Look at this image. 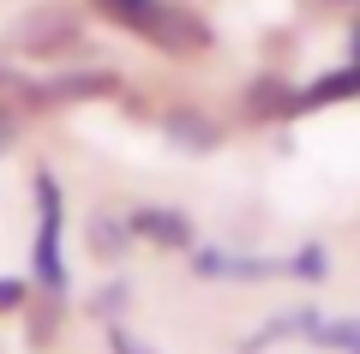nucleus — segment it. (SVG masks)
I'll return each mask as SVG.
<instances>
[{
  "label": "nucleus",
  "instance_id": "f257e3e1",
  "mask_svg": "<svg viewBox=\"0 0 360 354\" xmlns=\"http://www.w3.org/2000/svg\"><path fill=\"white\" fill-rule=\"evenodd\" d=\"M6 49L25 61H84L90 54V25L84 6L72 0H37L6 25Z\"/></svg>",
  "mask_w": 360,
  "mask_h": 354
},
{
  "label": "nucleus",
  "instance_id": "f03ea898",
  "mask_svg": "<svg viewBox=\"0 0 360 354\" xmlns=\"http://www.w3.org/2000/svg\"><path fill=\"white\" fill-rule=\"evenodd\" d=\"M30 198H37V234H30V289L49 294V301H72V270H66L60 234H66V187L37 168L30 175Z\"/></svg>",
  "mask_w": 360,
  "mask_h": 354
},
{
  "label": "nucleus",
  "instance_id": "7ed1b4c3",
  "mask_svg": "<svg viewBox=\"0 0 360 354\" xmlns=\"http://www.w3.org/2000/svg\"><path fill=\"white\" fill-rule=\"evenodd\" d=\"M144 49L168 54V61H198V54L217 49V30H210V18L198 13V6H186V0H162L150 13V25L139 30Z\"/></svg>",
  "mask_w": 360,
  "mask_h": 354
},
{
  "label": "nucleus",
  "instance_id": "20e7f679",
  "mask_svg": "<svg viewBox=\"0 0 360 354\" xmlns=\"http://www.w3.org/2000/svg\"><path fill=\"white\" fill-rule=\"evenodd\" d=\"M186 270L198 282H276V277H288V258L222 246V241H193L186 246Z\"/></svg>",
  "mask_w": 360,
  "mask_h": 354
},
{
  "label": "nucleus",
  "instance_id": "39448f33",
  "mask_svg": "<svg viewBox=\"0 0 360 354\" xmlns=\"http://www.w3.org/2000/svg\"><path fill=\"white\" fill-rule=\"evenodd\" d=\"M156 132L180 156H217L229 144V127H222L217 114H205L198 102H168V108H156Z\"/></svg>",
  "mask_w": 360,
  "mask_h": 354
},
{
  "label": "nucleus",
  "instance_id": "423d86ee",
  "mask_svg": "<svg viewBox=\"0 0 360 354\" xmlns=\"http://www.w3.org/2000/svg\"><path fill=\"white\" fill-rule=\"evenodd\" d=\"M127 222H132V234H139V246H156V253H168V258H186V246L198 241L193 216L174 210V204H132Z\"/></svg>",
  "mask_w": 360,
  "mask_h": 354
},
{
  "label": "nucleus",
  "instance_id": "0eeeda50",
  "mask_svg": "<svg viewBox=\"0 0 360 354\" xmlns=\"http://www.w3.org/2000/svg\"><path fill=\"white\" fill-rule=\"evenodd\" d=\"M49 84V102L54 108H72V102H115V96H127V78L115 72V66H78V61H66L54 78H42Z\"/></svg>",
  "mask_w": 360,
  "mask_h": 354
},
{
  "label": "nucleus",
  "instance_id": "6e6552de",
  "mask_svg": "<svg viewBox=\"0 0 360 354\" xmlns=\"http://www.w3.org/2000/svg\"><path fill=\"white\" fill-rule=\"evenodd\" d=\"M295 90H300V84H288V78H276V72H258L252 84L240 90V120H246V127L295 120Z\"/></svg>",
  "mask_w": 360,
  "mask_h": 354
},
{
  "label": "nucleus",
  "instance_id": "1a4fd4ad",
  "mask_svg": "<svg viewBox=\"0 0 360 354\" xmlns=\"http://www.w3.org/2000/svg\"><path fill=\"white\" fill-rule=\"evenodd\" d=\"M139 246V234H132V222H127V210H90L84 216V253L96 258V265H120V258Z\"/></svg>",
  "mask_w": 360,
  "mask_h": 354
},
{
  "label": "nucleus",
  "instance_id": "9d476101",
  "mask_svg": "<svg viewBox=\"0 0 360 354\" xmlns=\"http://www.w3.org/2000/svg\"><path fill=\"white\" fill-rule=\"evenodd\" d=\"M354 96H360V66L348 61V66H336V72L312 78L307 90H295V120H300V114H319V108H330V102H354Z\"/></svg>",
  "mask_w": 360,
  "mask_h": 354
},
{
  "label": "nucleus",
  "instance_id": "9b49d317",
  "mask_svg": "<svg viewBox=\"0 0 360 354\" xmlns=\"http://www.w3.org/2000/svg\"><path fill=\"white\" fill-rule=\"evenodd\" d=\"M84 6H90V18H103V25H115V30H127V37H139L162 0H84Z\"/></svg>",
  "mask_w": 360,
  "mask_h": 354
},
{
  "label": "nucleus",
  "instance_id": "f8f14e48",
  "mask_svg": "<svg viewBox=\"0 0 360 354\" xmlns=\"http://www.w3.org/2000/svg\"><path fill=\"white\" fill-rule=\"evenodd\" d=\"M18 318H25V336H30V348H54V330H60V318H66V301L30 294V306H25Z\"/></svg>",
  "mask_w": 360,
  "mask_h": 354
},
{
  "label": "nucleus",
  "instance_id": "ddd939ff",
  "mask_svg": "<svg viewBox=\"0 0 360 354\" xmlns=\"http://www.w3.org/2000/svg\"><path fill=\"white\" fill-rule=\"evenodd\" d=\"M288 277L307 282V289L330 282V246H324V241H300L295 253H288Z\"/></svg>",
  "mask_w": 360,
  "mask_h": 354
},
{
  "label": "nucleus",
  "instance_id": "4468645a",
  "mask_svg": "<svg viewBox=\"0 0 360 354\" xmlns=\"http://www.w3.org/2000/svg\"><path fill=\"white\" fill-rule=\"evenodd\" d=\"M324 324V312H319V306H288V312H276V318H270V324H258V330H264V336L270 342H288V336H300V342H312V330H319Z\"/></svg>",
  "mask_w": 360,
  "mask_h": 354
},
{
  "label": "nucleus",
  "instance_id": "2eb2a0df",
  "mask_svg": "<svg viewBox=\"0 0 360 354\" xmlns=\"http://www.w3.org/2000/svg\"><path fill=\"white\" fill-rule=\"evenodd\" d=\"M307 348H319V354H348V348H360V312H348V318H324V324L312 330Z\"/></svg>",
  "mask_w": 360,
  "mask_h": 354
},
{
  "label": "nucleus",
  "instance_id": "dca6fc26",
  "mask_svg": "<svg viewBox=\"0 0 360 354\" xmlns=\"http://www.w3.org/2000/svg\"><path fill=\"white\" fill-rule=\"evenodd\" d=\"M132 312V289H127V282H103V289H96V294H90V318H96V324H120V318H127Z\"/></svg>",
  "mask_w": 360,
  "mask_h": 354
},
{
  "label": "nucleus",
  "instance_id": "f3484780",
  "mask_svg": "<svg viewBox=\"0 0 360 354\" xmlns=\"http://www.w3.org/2000/svg\"><path fill=\"white\" fill-rule=\"evenodd\" d=\"M30 294H37L30 277H0V318H18L30 306Z\"/></svg>",
  "mask_w": 360,
  "mask_h": 354
},
{
  "label": "nucleus",
  "instance_id": "a211bd4d",
  "mask_svg": "<svg viewBox=\"0 0 360 354\" xmlns=\"http://www.w3.org/2000/svg\"><path fill=\"white\" fill-rule=\"evenodd\" d=\"M103 342H108V354H162V348H150L144 336H132L127 318H120V324H103Z\"/></svg>",
  "mask_w": 360,
  "mask_h": 354
},
{
  "label": "nucleus",
  "instance_id": "6ab92c4d",
  "mask_svg": "<svg viewBox=\"0 0 360 354\" xmlns=\"http://www.w3.org/2000/svg\"><path fill=\"white\" fill-rule=\"evenodd\" d=\"M13 139H18V127H6V120H0V156L13 151Z\"/></svg>",
  "mask_w": 360,
  "mask_h": 354
},
{
  "label": "nucleus",
  "instance_id": "aec40b11",
  "mask_svg": "<svg viewBox=\"0 0 360 354\" xmlns=\"http://www.w3.org/2000/svg\"><path fill=\"white\" fill-rule=\"evenodd\" d=\"M348 61L360 66V25H354V37H348Z\"/></svg>",
  "mask_w": 360,
  "mask_h": 354
},
{
  "label": "nucleus",
  "instance_id": "412c9836",
  "mask_svg": "<svg viewBox=\"0 0 360 354\" xmlns=\"http://www.w3.org/2000/svg\"><path fill=\"white\" fill-rule=\"evenodd\" d=\"M0 72H6V54H0Z\"/></svg>",
  "mask_w": 360,
  "mask_h": 354
},
{
  "label": "nucleus",
  "instance_id": "4be33fe9",
  "mask_svg": "<svg viewBox=\"0 0 360 354\" xmlns=\"http://www.w3.org/2000/svg\"><path fill=\"white\" fill-rule=\"evenodd\" d=\"M348 354H360V348H348Z\"/></svg>",
  "mask_w": 360,
  "mask_h": 354
}]
</instances>
